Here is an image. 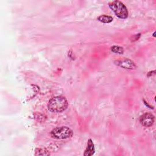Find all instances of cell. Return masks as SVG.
<instances>
[{
    "label": "cell",
    "mask_w": 156,
    "mask_h": 156,
    "mask_svg": "<svg viewBox=\"0 0 156 156\" xmlns=\"http://www.w3.org/2000/svg\"><path fill=\"white\" fill-rule=\"evenodd\" d=\"M68 106L67 99L62 96H57L52 98L48 104V109L51 112L61 113L65 111Z\"/></svg>",
    "instance_id": "6da1fadb"
},
{
    "label": "cell",
    "mask_w": 156,
    "mask_h": 156,
    "mask_svg": "<svg viewBox=\"0 0 156 156\" xmlns=\"http://www.w3.org/2000/svg\"><path fill=\"white\" fill-rule=\"evenodd\" d=\"M109 6L118 18L121 19H126L128 17L129 14L127 9L122 2L115 0V1L110 3Z\"/></svg>",
    "instance_id": "7a4b0ae2"
},
{
    "label": "cell",
    "mask_w": 156,
    "mask_h": 156,
    "mask_svg": "<svg viewBox=\"0 0 156 156\" xmlns=\"http://www.w3.org/2000/svg\"><path fill=\"white\" fill-rule=\"evenodd\" d=\"M51 136L56 139H67L73 137V132L70 128L62 126L54 128L50 133Z\"/></svg>",
    "instance_id": "3957f363"
},
{
    "label": "cell",
    "mask_w": 156,
    "mask_h": 156,
    "mask_svg": "<svg viewBox=\"0 0 156 156\" xmlns=\"http://www.w3.org/2000/svg\"><path fill=\"white\" fill-rule=\"evenodd\" d=\"M115 65L126 69H135L137 68L136 63L129 59H122L115 61Z\"/></svg>",
    "instance_id": "277c9868"
},
{
    "label": "cell",
    "mask_w": 156,
    "mask_h": 156,
    "mask_svg": "<svg viewBox=\"0 0 156 156\" xmlns=\"http://www.w3.org/2000/svg\"><path fill=\"white\" fill-rule=\"evenodd\" d=\"M140 121L144 127H149L154 123V116L150 113H146L141 116Z\"/></svg>",
    "instance_id": "5b68a950"
},
{
    "label": "cell",
    "mask_w": 156,
    "mask_h": 156,
    "mask_svg": "<svg viewBox=\"0 0 156 156\" xmlns=\"http://www.w3.org/2000/svg\"><path fill=\"white\" fill-rule=\"evenodd\" d=\"M95 153V144L91 139H89L87 142V146L86 148L84 154V156H91L93 155Z\"/></svg>",
    "instance_id": "8992f818"
},
{
    "label": "cell",
    "mask_w": 156,
    "mask_h": 156,
    "mask_svg": "<svg viewBox=\"0 0 156 156\" xmlns=\"http://www.w3.org/2000/svg\"><path fill=\"white\" fill-rule=\"evenodd\" d=\"M97 20L101 23H110L113 21V18L111 17V16L106 15H102L99 16V17L97 18Z\"/></svg>",
    "instance_id": "52a82bcc"
},
{
    "label": "cell",
    "mask_w": 156,
    "mask_h": 156,
    "mask_svg": "<svg viewBox=\"0 0 156 156\" xmlns=\"http://www.w3.org/2000/svg\"><path fill=\"white\" fill-rule=\"evenodd\" d=\"M35 155H49L50 153L45 148H37L35 149Z\"/></svg>",
    "instance_id": "ba28073f"
},
{
    "label": "cell",
    "mask_w": 156,
    "mask_h": 156,
    "mask_svg": "<svg viewBox=\"0 0 156 156\" xmlns=\"http://www.w3.org/2000/svg\"><path fill=\"white\" fill-rule=\"evenodd\" d=\"M111 51L116 54H123L125 52L124 48L120 46H113L111 47Z\"/></svg>",
    "instance_id": "9c48e42d"
},
{
    "label": "cell",
    "mask_w": 156,
    "mask_h": 156,
    "mask_svg": "<svg viewBox=\"0 0 156 156\" xmlns=\"http://www.w3.org/2000/svg\"><path fill=\"white\" fill-rule=\"evenodd\" d=\"M140 37H141V34H138L134 35L131 38V41L132 42H136V41L138 40L140 38Z\"/></svg>",
    "instance_id": "30bf717a"
},
{
    "label": "cell",
    "mask_w": 156,
    "mask_h": 156,
    "mask_svg": "<svg viewBox=\"0 0 156 156\" xmlns=\"http://www.w3.org/2000/svg\"><path fill=\"white\" fill-rule=\"evenodd\" d=\"M155 70H154V71H153V72H149V73H148V74H147V76H148V77L151 76H153V75L155 74Z\"/></svg>",
    "instance_id": "8fae6325"
},
{
    "label": "cell",
    "mask_w": 156,
    "mask_h": 156,
    "mask_svg": "<svg viewBox=\"0 0 156 156\" xmlns=\"http://www.w3.org/2000/svg\"><path fill=\"white\" fill-rule=\"evenodd\" d=\"M144 104H145V105H146V106H148L149 109H153V107H151V106H149V104H148L146 103V102H145L144 101Z\"/></svg>",
    "instance_id": "7c38bea8"
},
{
    "label": "cell",
    "mask_w": 156,
    "mask_h": 156,
    "mask_svg": "<svg viewBox=\"0 0 156 156\" xmlns=\"http://www.w3.org/2000/svg\"><path fill=\"white\" fill-rule=\"evenodd\" d=\"M155 32H154V34H153V37H155Z\"/></svg>",
    "instance_id": "4fadbf2b"
}]
</instances>
